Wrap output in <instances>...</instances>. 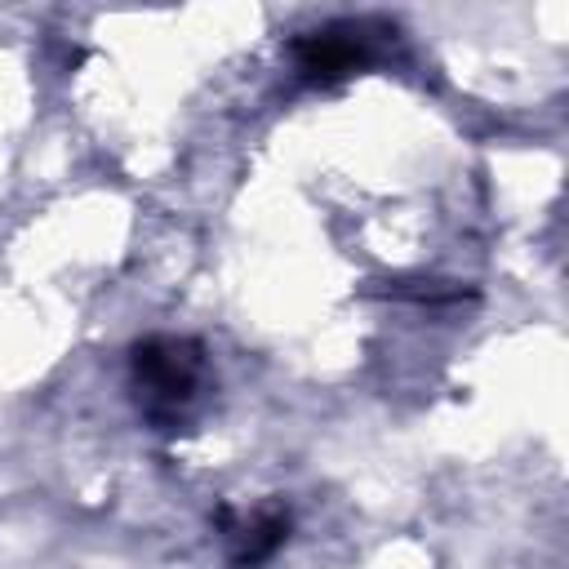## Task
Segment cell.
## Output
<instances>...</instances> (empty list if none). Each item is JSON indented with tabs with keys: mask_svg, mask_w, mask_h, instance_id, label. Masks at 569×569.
I'll use <instances>...</instances> for the list:
<instances>
[{
	"mask_svg": "<svg viewBox=\"0 0 569 569\" xmlns=\"http://www.w3.org/2000/svg\"><path fill=\"white\" fill-rule=\"evenodd\" d=\"M129 378L142 413L156 427L173 431L204 387V347L196 338L151 333L129 347Z\"/></svg>",
	"mask_w": 569,
	"mask_h": 569,
	"instance_id": "1",
	"label": "cell"
},
{
	"mask_svg": "<svg viewBox=\"0 0 569 569\" xmlns=\"http://www.w3.org/2000/svg\"><path fill=\"white\" fill-rule=\"evenodd\" d=\"M378 22L369 18H342V22H329L320 31H307L293 40V62H298V76L307 84H333L351 71H360L369 58H373V31Z\"/></svg>",
	"mask_w": 569,
	"mask_h": 569,
	"instance_id": "2",
	"label": "cell"
},
{
	"mask_svg": "<svg viewBox=\"0 0 569 569\" xmlns=\"http://www.w3.org/2000/svg\"><path fill=\"white\" fill-rule=\"evenodd\" d=\"M218 525H222V538H227V560L236 569H253V565L271 560L284 547V538H289V511L284 507H262L249 520H236L222 507L218 511Z\"/></svg>",
	"mask_w": 569,
	"mask_h": 569,
	"instance_id": "3",
	"label": "cell"
}]
</instances>
